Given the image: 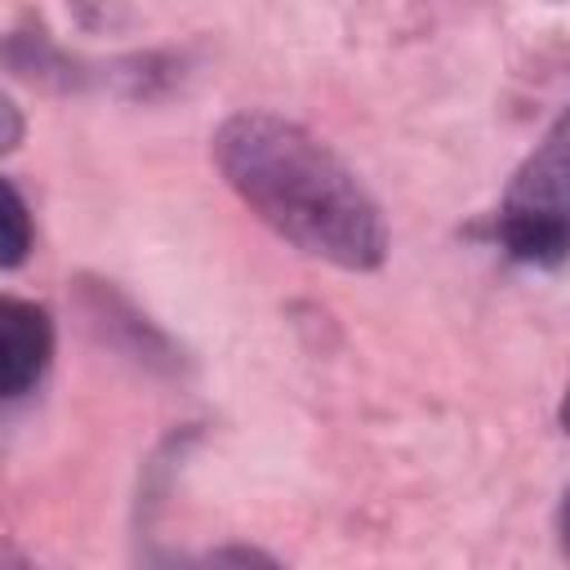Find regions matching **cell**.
Instances as JSON below:
<instances>
[{
    "label": "cell",
    "instance_id": "1",
    "mask_svg": "<svg viewBox=\"0 0 570 570\" xmlns=\"http://www.w3.org/2000/svg\"><path fill=\"white\" fill-rule=\"evenodd\" d=\"M227 187L294 249L343 272H374L387 258V223L356 169L298 120L236 111L214 134Z\"/></svg>",
    "mask_w": 570,
    "mask_h": 570
},
{
    "label": "cell",
    "instance_id": "2",
    "mask_svg": "<svg viewBox=\"0 0 570 570\" xmlns=\"http://www.w3.org/2000/svg\"><path fill=\"white\" fill-rule=\"evenodd\" d=\"M494 240L508 258L557 272L570 263V107L517 165L494 209Z\"/></svg>",
    "mask_w": 570,
    "mask_h": 570
},
{
    "label": "cell",
    "instance_id": "3",
    "mask_svg": "<svg viewBox=\"0 0 570 570\" xmlns=\"http://www.w3.org/2000/svg\"><path fill=\"white\" fill-rule=\"evenodd\" d=\"M53 361V316L36 298L4 294L0 298V392L18 401L36 392Z\"/></svg>",
    "mask_w": 570,
    "mask_h": 570
},
{
    "label": "cell",
    "instance_id": "4",
    "mask_svg": "<svg viewBox=\"0 0 570 570\" xmlns=\"http://www.w3.org/2000/svg\"><path fill=\"white\" fill-rule=\"evenodd\" d=\"M31 240H36V232H31V209H27L22 191H18V183L4 178V240H0V263H4V272L22 267V258L31 254Z\"/></svg>",
    "mask_w": 570,
    "mask_h": 570
},
{
    "label": "cell",
    "instance_id": "5",
    "mask_svg": "<svg viewBox=\"0 0 570 570\" xmlns=\"http://www.w3.org/2000/svg\"><path fill=\"white\" fill-rule=\"evenodd\" d=\"M183 570H285L276 557H267L263 548L249 543H223L214 552H200L196 561H187Z\"/></svg>",
    "mask_w": 570,
    "mask_h": 570
},
{
    "label": "cell",
    "instance_id": "6",
    "mask_svg": "<svg viewBox=\"0 0 570 570\" xmlns=\"http://www.w3.org/2000/svg\"><path fill=\"white\" fill-rule=\"evenodd\" d=\"M0 116H4V151H13V147H18V134H22V125H18V107L4 98V102H0Z\"/></svg>",
    "mask_w": 570,
    "mask_h": 570
},
{
    "label": "cell",
    "instance_id": "7",
    "mask_svg": "<svg viewBox=\"0 0 570 570\" xmlns=\"http://www.w3.org/2000/svg\"><path fill=\"white\" fill-rule=\"evenodd\" d=\"M557 534H561V552H566V561H570V490H566L561 512H557Z\"/></svg>",
    "mask_w": 570,
    "mask_h": 570
},
{
    "label": "cell",
    "instance_id": "8",
    "mask_svg": "<svg viewBox=\"0 0 570 570\" xmlns=\"http://www.w3.org/2000/svg\"><path fill=\"white\" fill-rule=\"evenodd\" d=\"M561 428L570 432V387H566V396H561Z\"/></svg>",
    "mask_w": 570,
    "mask_h": 570
}]
</instances>
